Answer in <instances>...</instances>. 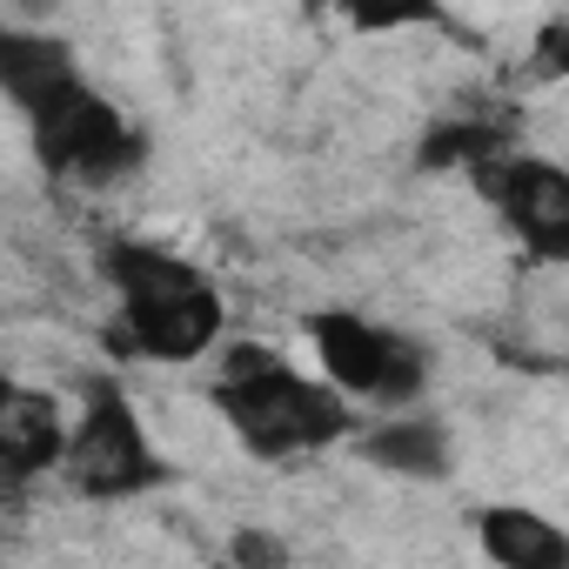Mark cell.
Instances as JSON below:
<instances>
[{
	"instance_id": "cell-1",
	"label": "cell",
	"mask_w": 569,
	"mask_h": 569,
	"mask_svg": "<svg viewBox=\"0 0 569 569\" xmlns=\"http://www.w3.org/2000/svg\"><path fill=\"white\" fill-rule=\"evenodd\" d=\"M101 281L114 296L101 342L121 362L181 369V362L214 356L228 336V296L194 254H174L141 234H114L101 241Z\"/></svg>"
},
{
	"instance_id": "cell-2",
	"label": "cell",
	"mask_w": 569,
	"mask_h": 569,
	"mask_svg": "<svg viewBox=\"0 0 569 569\" xmlns=\"http://www.w3.org/2000/svg\"><path fill=\"white\" fill-rule=\"evenodd\" d=\"M208 402L228 422V436L254 462H274V469H296L309 456L342 449L362 422V409L349 396H336L322 376L296 369L268 342H228L221 376L208 382Z\"/></svg>"
},
{
	"instance_id": "cell-3",
	"label": "cell",
	"mask_w": 569,
	"mask_h": 569,
	"mask_svg": "<svg viewBox=\"0 0 569 569\" xmlns=\"http://www.w3.org/2000/svg\"><path fill=\"white\" fill-rule=\"evenodd\" d=\"M54 476L88 502H134V496H154L174 469L161 442L148 436L134 396L114 376H88L81 409H68V442H61Z\"/></svg>"
},
{
	"instance_id": "cell-4",
	"label": "cell",
	"mask_w": 569,
	"mask_h": 569,
	"mask_svg": "<svg viewBox=\"0 0 569 569\" xmlns=\"http://www.w3.org/2000/svg\"><path fill=\"white\" fill-rule=\"evenodd\" d=\"M302 336L316 349V369L336 396H349L356 409H402V402H422L429 396V342L422 336H402L362 309H309L302 316Z\"/></svg>"
},
{
	"instance_id": "cell-5",
	"label": "cell",
	"mask_w": 569,
	"mask_h": 569,
	"mask_svg": "<svg viewBox=\"0 0 569 569\" xmlns=\"http://www.w3.org/2000/svg\"><path fill=\"white\" fill-rule=\"evenodd\" d=\"M28 148H34L41 174L68 181V188H121L128 174L148 168V134L94 81H74L68 94L34 108L28 114Z\"/></svg>"
},
{
	"instance_id": "cell-6",
	"label": "cell",
	"mask_w": 569,
	"mask_h": 569,
	"mask_svg": "<svg viewBox=\"0 0 569 569\" xmlns=\"http://www.w3.org/2000/svg\"><path fill=\"white\" fill-rule=\"evenodd\" d=\"M469 188L536 261H549V268L569 261V174L549 154L502 148L469 168Z\"/></svg>"
},
{
	"instance_id": "cell-7",
	"label": "cell",
	"mask_w": 569,
	"mask_h": 569,
	"mask_svg": "<svg viewBox=\"0 0 569 569\" xmlns=\"http://www.w3.org/2000/svg\"><path fill=\"white\" fill-rule=\"evenodd\" d=\"M349 449L382 469V476H402V482H449L456 469V442H449V422L429 416L422 402H402V409H376L356 422Z\"/></svg>"
},
{
	"instance_id": "cell-8",
	"label": "cell",
	"mask_w": 569,
	"mask_h": 569,
	"mask_svg": "<svg viewBox=\"0 0 569 569\" xmlns=\"http://www.w3.org/2000/svg\"><path fill=\"white\" fill-rule=\"evenodd\" d=\"M61 442H68V402L0 369V482L21 489L34 476H54Z\"/></svg>"
},
{
	"instance_id": "cell-9",
	"label": "cell",
	"mask_w": 569,
	"mask_h": 569,
	"mask_svg": "<svg viewBox=\"0 0 569 569\" xmlns=\"http://www.w3.org/2000/svg\"><path fill=\"white\" fill-rule=\"evenodd\" d=\"M74 81H88V68L68 34H54L41 21H0V101L21 121L34 108H48L54 94H68Z\"/></svg>"
},
{
	"instance_id": "cell-10",
	"label": "cell",
	"mask_w": 569,
	"mask_h": 569,
	"mask_svg": "<svg viewBox=\"0 0 569 569\" xmlns=\"http://www.w3.org/2000/svg\"><path fill=\"white\" fill-rule=\"evenodd\" d=\"M476 549L496 569H569V529L542 509H522V502L476 509Z\"/></svg>"
},
{
	"instance_id": "cell-11",
	"label": "cell",
	"mask_w": 569,
	"mask_h": 569,
	"mask_svg": "<svg viewBox=\"0 0 569 569\" xmlns=\"http://www.w3.org/2000/svg\"><path fill=\"white\" fill-rule=\"evenodd\" d=\"M502 148H516V128H509V121H489V114H442V121H429L422 141H416V168H429V174H469L476 161H489V154H502Z\"/></svg>"
},
{
	"instance_id": "cell-12",
	"label": "cell",
	"mask_w": 569,
	"mask_h": 569,
	"mask_svg": "<svg viewBox=\"0 0 569 569\" xmlns=\"http://www.w3.org/2000/svg\"><path fill=\"white\" fill-rule=\"evenodd\" d=\"M349 34H409V28H449L442 0H309Z\"/></svg>"
},
{
	"instance_id": "cell-13",
	"label": "cell",
	"mask_w": 569,
	"mask_h": 569,
	"mask_svg": "<svg viewBox=\"0 0 569 569\" xmlns=\"http://www.w3.org/2000/svg\"><path fill=\"white\" fill-rule=\"evenodd\" d=\"M536 81H562L569 74V28L562 21H542V34H536V68H529Z\"/></svg>"
},
{
	"instance_id": "cell-14",
	"label": "cell",
	"mask_w": 569,
	"mask_h": 569,
	"mask_svg": "<svg viewBox=\"0 0 569 569\" xmlns=\"http://www.w3.org/2000/svg\"><path fill=\"white\" fill-rule=\"evenodd\" d=\"M228 556H234V562H289V542H274V536H261V529H241V536L228 542Z\"/></svg>"
}]
</instances>
